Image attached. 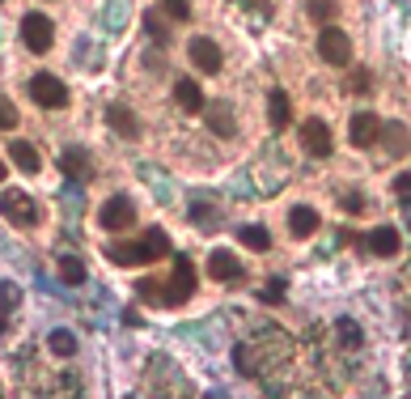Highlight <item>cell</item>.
Here are the masks:
<instances>
[{
    "instance_id": "cell-29",
    "label": "cell",
    "mask_w": 411,
    "mask_h": 399,
    "mask_svg": "<svg viewBox=\"0 0 411 399\" xmlns=\"http://www.w3.org/2000/svg\"><path fill=\"white\" fill-rule=\"evenodd\" d=\"M340 332L348 336V349H357V344H361V332H357V323H352V319H344V323H340Z\"/></svg>"
},
{
    "instance_id": "cell-19",
    "label": "cell",
    "mask_w": 411,
    "mask_h": 399,
    "mask_svg": "<svg viewBox=\"0 0 411 399\" xmlns=\"http://www.w3.org/2000/svg\"><path fill=\"white\" fill-rule=\"evenodd\" d=\"M267 119H272V128H284V123H289V94H284V89H272V98H267Z\"/></svg>"
},
{
    "instance_id": "cell-11",
    "label": "cell",
    "mask_w": 411,
    "mask_h": 399,
    "mask_svg": "<svg viewBox=\"0 0 411 399\" xmlns=\"http://www.w3.org/2000/svg\"><path fill=\"white\" fill-rule=\"evenodd\" d=\"M348 136H352V145H357V149H369V145L382 136V123H378V115H374V111H357V115H352V128H348Z\"/></svg>"
},
{
    "instance_id": "cell-14",
    "label": "cell",
    "mask_w": 411,
    "mask_h": 399,
    "mask_svg": "<svg viewBox=\"0 0 411 399\" xmlns=\"http://www.w3.org/2000/svg\"><path fill=\"white\" fill-rule=\"evenodd\" d=\"M399 242H403V238H399V230H395V225H378V230L365 238V247H369L374 255H382V259L399 255Z\"/></svg>"
},
{
    "instance_id": "cell-1",
    "label": "cell",
    "mask_w": 411,
    "mask_h": 399,
    "mask_svg": "<svg viewBox=\"0 0 411 399\" xmlns=\"http://www.w3.org/2000/svg\"><path fill=\"white\" fill-rule=\"evenodd\" d=\"M106 255H110L115 264H123V268H132V264H157V259L170 255V242H166V234L153 225V230H144L136 242H110Z\"/></svg>"
},
{
    "instance_id": "cell-7",
    "label": "cell",
    "mask_w": 411,
    "mask_h": 399,
    "mask_svg": "<svg viewBox=\"0 0 411 399\" xmlns=\"http://www.w3.org/2000/svg\"><path fill=\"white\" fill-rule=\"evenodd\" d=\"M191 289H195V268H191V259H183V255H178V259H174V285H166L157 302L178 306V302H187V298H191Z\"/></svg>"
},
{
    "instance_id": "cell-22",
    "label": "cell",
    "mask_w": 411,
    "mask_h": 399,
    "mask_svg": "<svg viewBox=\"0 0 411 399\" xmlns=\"http://www.w3.org/2000/svg\"><path fill=\"white\" fill-rule=\"evenodd\" d=\"M47 344H51L55 357H72V353H76V336H72V332H51Z\"/></svg>"
},
{
    "instance_id": "cell-12",
    "label": "cell",
    "mask_w": 411,
    "mask_h": 399,
    "mask_svg": "<svg viewBox=\"0 0 411 399\" xmlns=\"http://www.w3.org/2000/svg\"><path fill=\"white\" fill-rule=\"evenodd\" d=\"M59 170L72 174L76 183H89V179H93V162H89L85 149H64V153H59Z\"/></svg>"
},
{
    "instance_id": "cell-23",
    "label": "cell",
    "mask_w": 411,
    "mask_h": 399,
    "mask_svg": "<svg viewBox=\"0 0 411 399\" xmlns=\"http://www.w3.org/2000/svg\"><path fill=\"white\" fill-rule=\"evenodd\" d=\"M144 30H149V38H153L157 47H166V43H170V30H166V21H161L157 13H144Z\"/></svg>"
},
{
    "instance_id": "cell-10",
    "label": "cell",
    "mask_w": 411,
    "mask_h": 399,
    "mask_svg": "<svg viewBox=\"0 0 411 399\" xmlns=\"http://www.w3.org/2000/svg\"><path fill=\"white\" fill-rule=\"evenodd\" d=\"M301 145H306V153H314V157H331V128H327L323 119H306V123H301Z\"/></svg>"
},
{
    "instance_id": "cell-4",
    "label": "cell",
    "mask_w": 411,
    "mask_h": 399,
    "mask_svg": "<svg viewBox=\"0 0 411 399\" xmlns=\"http://www.w3.org/2000/svg\"><path fill=\"white\" fill-rule=\"evenodd\" d=\"M98 221H102V230L123 234V230H132V225H136V204H132L127 196H110V200L98 208Z\"/></svg>"
},
{
    "instance_id": "cell-2",
    "label": "cell",
    "mask_w": 411,
    "mask_h": 399,
    "mask_svg": "<svg viewBox=\"0 0 411 399\" xmlns=\"http://www.w3.org/2000/svg\"><path fill=\"white\" fill-rule=\"evenodd\" d=\"M25 94H30L34 106H42V111H64V106H68V85H64L55 72H34L30 85H25Z\"/></svg>"
},
{
    "instance_id": "cell-28",
    "label": "cell",
    "mask_w": 411,
    "mask_h": 399,
    "mask_svg": "<svg viewBox=\"0 0 411 399\" xmlns=\"http://www.w3.org/2000/svg\"><path fill=\"white\" fill-rule=\"evenodd\" d=\"M382 132H386V140H390V153H403V149H407V145H403V128H399V123H390V128H382Z\"/></svg>"
},
{
    "instance_id": "cell-6",
    "label": "cell",
    "mask_w": 411,
    "mask_h": 399,
    "mask_svg": "<svg viewBox=\"0 0 411 399\" xmlns=\"http://www.w3.org/2000/svg\"><path fill=\"white\" fill-rule=\"evenodd\" d=\"M0 213H4L13 225H21V230H25V225H38V217H42L38 204H34L25 191H0Z\"/></svg>"
},
{
    "instance_id": "cell-27",
    "label": "cell",
    "mask_w": 411,
    "mask_h": 399,
    "mask_svg": "<svg viewBox=\"0 0 411 399\" xmlns=\"http://www.w3.org/2000/svg\"><path fill=\"white\" fill-rule=\"evenodd\" d=\"M331 13H335V0H314L310 4V17L314 21H331Z\"/></svg>"
},
{
    "instance_id": "cell-15",
    "label": "cell",
    "mask_w": 411,
    "mask_h": 399,
    "mask_svg": "<svg viewBox=\"0 0 411 399\" xmlns=\"http://www.w3.org/2000/svg\"><path fill=\"white\" fill-rule=\"evenodd\" d=\"M106 123H110L123 140H136V136H140V119H136L127 106H119V102H115V106H106Z\"/></svg>"
},
{
    "instance_id": "cell-13",
    "label": "cell",
    "mask_w": 411,
    "mask_h": 399,
    "mask_svg": "<svg viewBox=\"0 0 411 399\" xmlns=\"http://www.w3.org/2000/svg\"><path fill=\"white\" fill-rule=\"evenodd\" d=\"M204 123L221 136V140H229L238 128H233V115H229V106L225 102H204Z\"/></svg>"
},
{
    "instance_id": "cell-34",
    "label": "cell",
    "mask_w": 411,
    "mask_h": 399,
    "mask_svg": "<svg viewBox=\"0 0 411 399\" xmlns=\"http://www.w3.org/2000/svg\"><path fill=\"white\" fill-rule=\"evenodd\" d=\"M0 179H4V162H0Z\"/></svg>"
},
{
    "instance_id": "cell-5",
    "label": "cell",
    "mask_w": 411,
    "mask_h": 399,
    "mask_svg": "<svg viewBox=\"0 0 411 399\" xmlns=\"http://www.w3.org/2000/svg\"><path fill=\"white\" fill-rule=\"evenodd\" d=\"M51 34H55V26H51L47 13H25V17H21V43H25L34 55L51 51Z\"/></svg>"
},
{
    "instance_id": "cell-24",
    "label": "cell",
    "mask_w": 411,
    "mask_h": 399,
    "mask_svg": "<svg viewBox=\"0 0 411 399\" xmlns=\"http://www.w3.org/2000/svg\"><path fill=\"white\" fill-rule=\"evenodd\" d=\"M161 13L174 21H191V0H161Z\"/></svg>"
},
{
    "instance_id": "cell-8",
    "label": "cell",
    "mask_w": 411,
    "mask_h": 399,
    "mask_svg": "<svg viewBox=\"0 0 411 399\" xmlns=\"http://www.w3.org/2000/svg\"><path fill=\"white\" fill-rule=\"evenodd\" d=\"M208 276H212L216 285H233V281H242L246 272H242V264H238V255H233V251L216 247V251L208 255Z\"/></svg>"
},
{
    "instance_id": "cell-31",
    "label": "cell",
    "mask_w": 411,
    "mask_h": 399,
    "mask_svg": "<svg viewBox=\"0 0 411 399\" xmlns=\"http://www.w3.org/2000/svg\"><path fill=\"white\" fill-rule=\"evenodd\" d=\"M369 85H374V81H369V72H365V68H361V72H357V77H352V89H357V94H365V89H369Z\"/></svg>"
},
{
    "instance_id": "cell-16",
    "label": "cell",
    "mask_w": 411,
    "mask_h": 399,
    "mask_svg": "<svg viewBox=\"0 0 411 399\" xmlns=\"http://www.w3.org/2000/svg\"><path fill=\"white\" fill-rule=\"evenodd\" d=\"M174 102L183 106V111H204V89L191 81V77H183V81H174Z\"/></svg>"
},
{
    "instance_id": "cell-21",
    "label": "cell",
    "mask_w": 411,
    "mask_h": 399,
    "mask_svg": "<svg viewBox=\"0 0 411 399\" xmlns=\"http://www.w3.org/2000/svg\"><path fill=\"white\" fill-rule=\"evenodd\" d=\"M59 281H64V285H85V264L64 255V259H59Z\"/></svg>"
},
{
    "instance_id": "cell-20",
    "label": "cell",
    "mask_w": 411,
    "mask_h": 399,
    "mask_svg": "<svg viewBox=\"0 0 411 399\" xmlns=\"http://www.w3.org/2000/svg\"><path fill=\"white\" fill-rule=\"evenodd\" d=\"M238 242H246L250 251H267V247H272V234H267L263 225H242V230H238Z\"/></svg>"
},
{
    "instance_id": "cell-33",
    "label": "cell",
    "mask_w": 411,
    "mask_h": 399,
    "mask_svg": "<svg viewBox=\"0 0 411 399\" xmlns=\"http://www.w3.org/2000/svg\"><path fill=\"white\" fill-rule=\"evenodd\" d=\"M259 298H263V302H280V298H284V285H267Z\"/></svg>"
},
{
    "instance_id": "cell-17",
    "label": "cell",
    "mask_w": 411,
    "mask_h": 399,
    "mask_svg": "<svg viewBox=\"0 0 411 399\" xmlns=\"http://www.w3.org/2000/svg\"><path fill=\"white\" fill-rule=\"evenodd\" d=\"M289 230H293V238H310V234L318 230V208L297 204V208L289 213Z\"/></svg>"
},
{
    "instance_id": "cell-18",
    "label": "cell",
    "mask_w": 411,
    "mask_h": 399,
    "mask_svg": "<svg viewBox=\"0 0 411 399\" xmlns=\"http://www.w3.org/2000/svg\"><path fill=\"white\" fill-rule=\"evenodd\" d=\"M8 157H13V166H17V170H25V174H38V166H42L30 140H13V145H8Z\"/></svg>"
},
{
    "instance_id": "cell-3",
    "label": "cell",
    "mask_w": 411,
    "mask_h": 399,
    "mask_svg": "<svg viewBox=\"0 0 411 399\" xmlns=\"http://www.w3.org/2000/svg\"><path fill=\"white\" fill-rule=\"evenodd\" d=\"M318 55H323L331 68H344V64L352 60V38H348L340 26H323V34H318Z\"/></svg>"
},
{
    "instance_id": "cell-25",
    "label": "cell",
    "mask_w": 411,
    "mask_h": 399,
    "mask_svg": "<svg viewBox=\"0 0 411 399\" xmlns=\"http://www.w3.org/2000/svg\"><path fill=\"white\" fill-rule=\"evenodd\" d=\"M191 221L212 230V225H216V213H212V204H199V200H195V204H191Z\"/></svg>"
},
{
    "instance_id": "cell-30",
    "label": "cell",
    "mask_w": 411,
    "mask_h": 399,
    "mask_svg": "<svg viewBox=\"0 0 411 399\" xmlns=\"http://www.w3.org/2000/svg\"><path fill=\"white\" fill-rule=\"evenodd\" d=\"M395 196H399V200H411V174H399V179H395Z\"/></svg>"
},
{
    "instance_id": "cell-9",
    "label": "cell",
    "mask_w": 411,
    "mask_h": 399,
    "mask_svg": "<svg viewBox=\"0 0 411 399\" xmlns=\"http://www.w3.org/2000/svg\"><path fill=\"white\" fill-rule=\"evenodd\" d=\"M187 55H191V64H195L199 72H221V64H225V55H221V47H216L212 38H191Z\"/></svg>"
},
{
    "instance_id": "cell-26",
    "label": "cell",
    "mask_w": 411,
    "mask_h": 399,
    "mask_svg": "<svg viewBox=\"0 0 411 399\" xmlns=\"http://www.w3.org/2000/svg\"><path fill=\"white\" fill-rule=\"evenodd\" d=\"M0 128H4V132L17 128V111H13V102H8L4 94H0Z\"/></svg>"
},
{
    "instance_id": "cell-32",
    "label": "cell",
    "mask_w": 411,
    "mask_h": 399,
    "mask_svg": "<svg viewBox=\"0 0 411 399\" xmlns=\"http://www.w3.org/2000/svg\"><path fill=\"white\" fill-rule=\"evenodd\" d=\"M344 204H348V213H365V200H361L357 191H348V196H344Z\"/></svg>"
}]
</instances>
